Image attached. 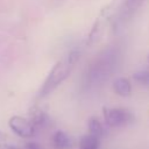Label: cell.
<instances>
[{
    "mask_svg": "<svg viewBox=\"0 0 149 149\" xmlns=\"http://www.w3.org/2000/svg\"><path fill=\"white\" fill-rule=\"evenodd\" d=\"M120 61V51L118 48H108L101 51L98 57L92 61L85 73L86 85L94 87L104 84L116 70Z\"/></svg>",
    "mask_w": 149,
    "mask_h": 149,
    "instance_id": "6da1fadb",
    "label": "cell"
},
{
    "mask_svg": "<svg viewBox=\"0 0 149 149\" xmlns=\"http://www.w3.org/2000/svg\"><path fill=\"white\" fill-rule=\"evenodd\" d=\"M80 58V52L78 50H72L68 52L62 59H59L50 70L45 80L43 81L37 97L43 99L52 93L72 72L76 64Z\"/></svg>",
    "mask_w": 149,
    "mask_h": 149,
    "instance_id": "7a4b0ae2",
    "label": "cell"
},
{
    "mask_svg": "<svg viewBox=\"0 0 149 149\" xmlns=\"http://www.w3.org/2000/svg\"><path fill=\"white\" fill-rule=\"evenodd\" d=\"M144 2L146 0H122L113 21L114 29H119L122 26L127 24L139 12V9L143 6Z\"/></svg>",
    "mask_w": 149,
    "mask_h": 149,
    "instance_id": "3957f363",
    "label": "cell"
},
{
    "mask_svg": "<svg viewBox=\"0 0 149 149\" xmlns=\"http://www.w3.org/2000/svg\"><path fill=\"white\" fill-rule=\"evenodd\" d=\"M102 115L105 123L113 128L126 126L133 120V114L128 109L119 107H104Z\"/></svg>",
    "mask_w": 149,
    "mask_h": 149,
    "instance_id": "277c9868",
    "label": "cell"
},
{
    "mask_svg": "<svg viewBox=\"0 0 149 149\" xmlns=\"http://www.w3.org/2000/svg\"><path fill=\"white\" fill-rule=\"evenodd\" d=\"M8 127L12 129L13 133L23 139L33 137L36 132V128L31 123V121L20 115H13L8 120Z\"/></svg>",
    "mask_w": 149,
    "mask_h": 149,
    "instance_id": "5b68a950",
    "label": "cell"
},
{
    "mask_svg": "<svg viewBox=\"0 0 149 149\" xmlns=\"http://www.w3.org/2000/svg\"><path fill=\"white\" fill-rule=\"evenodd\" d=\"M52 147L55 149H69L72 147V139L63 130H57L51 139Z\"/></svg>",
    "mask_w": 149,
    "mask_h": 149,
    "instance_id": "8992f818",
    "label": "cell"
},
{
    "mask_svg": "<svg viewBox=\"0 0 149 149\" xmlns=\"http://www.w3.org/2000/svg\"><path fill=\"white\" fill-rule=\"evenodd\" d=\"M113 90L120 97H129L132 94V84L126 77H118L113 81Z\"/></svg>",
    "mask_w": 149,
    "mask_h": 149,
    "instance_id": "52a82bcc",
    "label": "cell"
},
{
    "mask_svg": "<svg viewBox=\"0 0 149 149\" xmlns=\"http://www.w3.org/2000/svg\"><path fill=\"white\" fill-rule=\"evenodd\" d=\"M87 129H88V134H91L93 136H97L98 139H100L105 134V128H104L101 121L95 116H91L88 119Z\"/></svg>",
    "mask_w": 149,
    "mask_h": 149,
    "instance_id": "ba28073f",
    "label": "cell"
},
{
    "mask_svg": "<svg viewBox=\"0 0 149 149\" xmlns=\"http://www.w3.org/2000/svg\"><path fill=\"white\" fill-rule=\"evenodd\" d=\"M29 120L35 126V128H37V127H41V126L45 125V122L48 121V114L44 111H42L41 108L34 107L30 111V118H29Z\"/></svg>",
    "mask_w": 149,
    "mask_h": 149,
    "instance_id": "9c48e42d",
    "label": "cell"
},
{
    "mask_svg": "<svg viewBox=\"0 0 149 149\" xmlns=\"http://www.w3.org/2000/svg\"><path fill=\"white\" fill-rule=\"evenodd\" d=\"M99 146L100 140L91 134H86L79 140V149H98Z\"/></svg>",
    "mask_w": 149,
    "mask_h": 149,
    "instance_id": "30bf717a",
    "label": "cell"
},
{
    "mask_svg": "<svg viewBox=\"0 0 149 149\" xmlns=\"http://www.w3.org/2000/svg\"><path fill=\"white\" fill-rule=\"evenodd\" d=\"M133 79L141 86L149 87V69H141L133 73Z\"/></svg>",
    "mask_w": 149,
    "mask_h": 149,
    "instance_id": "8fae6325",
    "label": "cell"
},
{
    "mask_svg": "<svg viewBox=\"0 0 149 149\" xmlns=\"http://www.w3.org/2000/svg\"><path fill=\"white\" fill-rule=\"evenodd\" d=\"M22 148L23 149H41L40 144L36 143V142H27Z\"/></svg>",
    "mask_w": 149,
    "mask_h": 149,
    "instance_id": "7c38bea8",
    "label": "cell"
},
{
    "mask_svg": "<svg viewBox=\"0 0 149 149\" xmlns=\"http://www.w3.org/2000/svg\"><path fill=\"white\" fill-rule=\"evenodd\" d=\"M0 149H23V148L13 146V144H8V143H0Z\"/></svg>",
    "mask_w": 149,
    "mask_h": 149,
    "instance_id": "4fadbf2b",
    "label": "cell"
},
{
    "mask_svg": "<svg viewBox=\"0 0 149 149\" xmlns=\"http://www.w3.org/2000/svg\"><path fill=\"white\" fill-rule=\"evenodd\" d=\"M147 61H148V62H149V55H148V57H147Z\"/></svg>",
    "mask_w": 149,
    "mask_h": 149,
    "instance_id": "5bb4252c",
    "label": "cell"
}]
</instances>
